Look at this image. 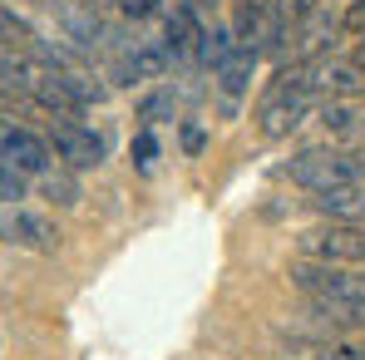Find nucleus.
<instances>
[{"mask_svg":"<svg viewBox=\"0 0 365 360\" xmlns=\"http://www.w3.org/2000/svg\"><path fill=\"white\" fill-rule=\"evenodd\" d=\"M306 109H311V89L302 84V60H297L287 69H277V79L267 84V94L257 104V128L267 138H287L306 119Z\"/></svg>","mask_w":365,"mask_h":360,"instance_id":"f257e3e1","label":"nucleus"},{"mask_svg":"<svg viewBox=\"0 0 365 360\" xmlns=\"http://www.w3.org/2000/svg\"><path fill=\"white\" fill-rule=\"evenodd\" d=\"M297 252L306 262H331V267H361L365 262V222H321L297 232Z\"/></svg>","mask_w":365,"mask_h":360,"instance_id":"f03ea898","label":"nucleus"},{"mask_svg":"<svg viewBox=\"0 0 365 360\" xmlns=\"http://www.w3.org/2000/svg\"><path fill=\"white\" fill-rule=\"evenodd\" d=\"M292 287L306 292L311 301H336V306H365V272H346L331 262H297Z\"/></svg>","mask_w":365,"mask_h":360,"instance_id":"7ed1b4c3","label":"nucleus"},{"mask_svg":"<svg viewBox=\"0 0 365 360\" xmlns=\"http://www.w3.org/2000/svg\"><path fill=\"white\" fill-rule=\"evenodd\" d=\"M0 158H5L20 178H40V173L55 168V148H50L35 128L5 119V114H0Z\"/></svg>","mask_w":365,"mask_h":360,"instance_id":"20e7f679","label":"nucleus"},{"mask_svg":"<svg viewBox=\"0 0 365 360\" xmlns=\"http://www.w3.org/2000/svg\"><path fill=\"white\" fill-rule=\"evenodd\" d=\"M302 84L311 89V99H356L365 89V69L356 60H306L302 64Z\"/></svg>","mask_w":365,"mask_h":360,"instance_id":"39448f33","label":"nucleus"},{"mask_svg":"<svg viewBox=\"0 0 365 360\" xmlns=\"http://www.w3.org/2000/svg\"><path fill=\"white\" fill-rule=\"evenodd\" d=\"M45 143L55 148V158H60L64 168H74V173L104 163V138L94 128H84L79 119H50V138Z\"/></svg>","mask_w":365,"mask_h":360,"instance_id":"423d86ee","label":"nucleus"},{"mask_svg":"<svg viewBox=\"0 0 365 360\" xmlns=\"http://www.w3.org/2000/svg\"><path fill=\"white\" fill-rule=\"evenodd\" d=\"M287 178L297 182V187H306V192H326L336 182H356V173H351L346 153H336V148H306V153H297L287 163Z\"/></svg>","mask_w":365,"mask_h":360,"instance_id":"0eeeda50","label":"nucleus"},{"mask_svg":"<svg viewBox=\"0 0 365 360\" xmlns=\"http://www.w3.org/2000/svg\"><path fill=\"white\" fill-rule=\"evenodd\" d=\"M0 237L25 247V252H55L60 247L55 222L40 217V212H30V207H20V202H0Z\"/></svg>","mask_w":365,"mask_h":360,"instance_id":"6e6552de","label":"nucleus"},{"mask_svg":"<svg viewBox=\"0 0 365 360\" xmlns=\"http://www.w3.org/2000/svg\"><path fill=\"white\" fill-rule=\"evenodd\" d=\"M202 35H207V25L197 20V5H192V0H178V5L168 10V25H163L168 64H192L197 50H202Z\"/></svg>","mask_w":365,"mask_h":360,"instance_id":"1a4fd4ad","label":"nucleus"},{"mask_svg":"<svg viewBox=\"0 0 365 360\" xmlns=\"http://www.w3.org/2000/svg\"><path fill=\"white\" fill-rule=\"evenodd\" d=\"M311 207L326 222H361L365 217V187L361 182H336L326 192H311Z\"/></svg>","mask_w":365,"mask_h":360,"instance_id":"9d476101","label":"nucleus"},{"mask_svg":"<svg viewBox=\"0 0 365 360\" xmlns=\"http://www.w3.org/2000/svg\"><path fill=\"white\" fill-rule=\"evenodd\" d=\"M109 74H114V84H148V79H163V74H168V50H163V45H138V50L123 55Z\"/></svg>","mask_w":365,"mask_h":360,"instance_id":"9b49d317","label":"nucleus"},{"mask_svg":"<svg viewBox=\"0 0 365 360\" xmlns=\"http://www.w3.org/2000/svg\"><path fill=\"white\" fill-rule=\"evenodd\" d=\"M341 30V20L331 15V10H311V15H302V30H297V60H321L326 50H331V35Z\"/></svg>","mask_w":365,"mask_h":360,"instance_id":"f8f14e48","label":"nucleus"},{"mask_svg":"<svg viewBox=\"0 0 365 360\" xmlns=\"http://www.w3.org/2000/svg\"><path fill=\"white\" fill-rule=\"evenodd\" d=\"M257 60H262V55H257L252 45H237L222 64H212V69H217V89H222L227 99L247 94V89H252V69H257Z\"/></svg>","mask_w":365,"mask_h":360,"instance_id":"ddd939ff","label":"nucleus"},{"mask_svg":"<svg viewBox=\"0 0 365 360\" xmlns=\"http://www.w3.org/2000/svg\"><path fill=\"white\" fill-rule=\"evenodd\" d=\"M321 123H326V133H356L361 128V109L351 99H326L321 104Z\"/></svg>","mask_w":365,"mask_h":360,"instance_id":"4468645a","label":"nucleus"},{"mask_svg":"<svg viewBox=\"0 0 365 360\" xmlns=\"http://www.w3.org/2000/svg\"><path fill=\"white\" fill-rule=\"evenodd\" d=\"M40 192H45V197H50V202H60V207H74V202H79V182L69 178V173H55V168H50V173H40Z\"/></svg>","mask_w":365,"mask_h":360,"instance_id":"2eb2a0df","label":"nucleus"},{"mask_svg":"<svg viewBox=\"0 0 365 360\" xmlns=\"http://www.w3.org/2000/svg\"><path fill=\"white\" fill-rule=\"evenodd\" d=\"M178 114V94L173 89H158V94H148L143 104H138V119H143V128H153V123L173 119Z\"/></svg>","mask_w":365,"mask_h":360,"instance_id":"dca6fc26","label":"nucleus"},{"mask_svg":"<svg viewBox=\"0 0 365 360\" xmlns=\"http://www.w3.org/2000/svg\"><path fill=\"white\" fill-rule=\"evenodd\" d=\"M153 163H158V138H153V128H138V138H133V168L153 173Z\"/></svg>","mask_w":365,"mask_h":360,"instance_id":"f3484780","label":"nucleus"},{"mask_svg":"<svg viewBox=\"0 0 365 360\" xmlns=\"http://www.w3.org/2000/svg\"><path fill=\"white\" fill-rule=\"evenodd\" d=\"M25 182L30 178H20V173L0 158V202H20V197H25Z\"/></svg>","mask_w":365,"mask_h":360,"instance_id":"a211bd4d","label":"nucleus"},{"mask_svg":"<svg viewBox=\"0 0 365 360\" xmlns=\"http://www.w3.org/2000/svg\"><path fill=\"white\" fill-rule=\"evenodd\" d=\"M341 30H346V35H365V0H351V5H346Z\"/></svg>","mask_w":365,"mask_h":360,"instance_id":"6ab92c4d","label":"nucleus"},{"mask_svg":"<svg viewBox=\"0 0 365 360\" xmlns=\"http://www.w3.org/2000/svg\"><path fill=\"white\" fill-rule=\"evenodd\" d=\"M123 15H133V20H148V15H158L163 10V0H114Z\"/></svg>","mask_w":365,"mask_h":360,"instance_id":"aec40b11","label":"nucleus"},{"mask_svg":"<svg viewBox=\"0 0 365 360\" xmlns=\"http://www.w3.org/2000/svg\"><path fill=\"white\" fill-rule=\"evenodd\" d=\"M316 360H365V346H336V351H321Z\"/></svg>","mask_w":365,"mask_h":360,"instance_id":"412c9836","label":"nucleus"},{"mask_svg":"<svg viewBox=\"0 0 365 360\" xmlns=\"http://www.w3.org/2000/svg\"><path fill=\"white\" fill-rule=\"evenodd\" d=\"M287 10H292V20H302V15H311V10H321V0H282Z\"/></svg>","mask_w":365,"mask_h":360,"instance_id":"4be33fe9","label":"nucleus"},{"mask_svg":"<svg viewBox=\"0 0 365 360\" xmlns=\"http://www.w3.org/2000/svg\"><path fill=\"white\" fill-rule=\"evenodd\" d=\"M182 148L187 153H202V128H182Z\"/></svg>","mask_w":365,"mask_h":360,"instance_id":"5701e85b","label":"nucleus"},{"mask_svg":"<svg viewBox=\"0 0 365 360\" xmlns=\"http://www.w3.org/2000/svg\"><path fill=\"white\" fill-rule=\"evenodd\" d=\"M346 163H351V173H356V182H365V148H356V153H346Z\"/></svg>","mask_w":365,"mask_h":360,"instance_id":"b1692460","label":"nucleus"},{"mask_svg":"<svg viewBox=\"0 0 365 360\" xmlns=\"http://www.w3.org/2000/svg\"><path fill=\"white\" fill-rule=\"evenodd\" d=\"M356 64L365 69V35H361V45H356Z\"/></svg>","mask_w":365,"mask_h":360,"instance_id":"393cba45","label":"nucleus"},{"mask_svg":"<svg viewBox=\"0 0 365 360\" xmlns=\"http://www.w3.org/2000/svg\"><path fill=\"white\" fill-rule=\"evenodd\" d=\"M361 128H365V109H361Z\"/></svg>","mask_w":365,"mask_h":360,"instance_id":"a878e982","label":"nucleus"},{"mask_svg":"<svg viewBox=\"0 0 365 360\" xmlns=\"http://www.w3.org/2000/svg\"><path fill=\"white\" fill-rule=\"evenodd\" d=\"M361 222H365V217H361Z\"/></svg>","mask_w":365,"mask_h":360,"instance_id":"bb28decb","label":"nucleus"}]
</instances>
